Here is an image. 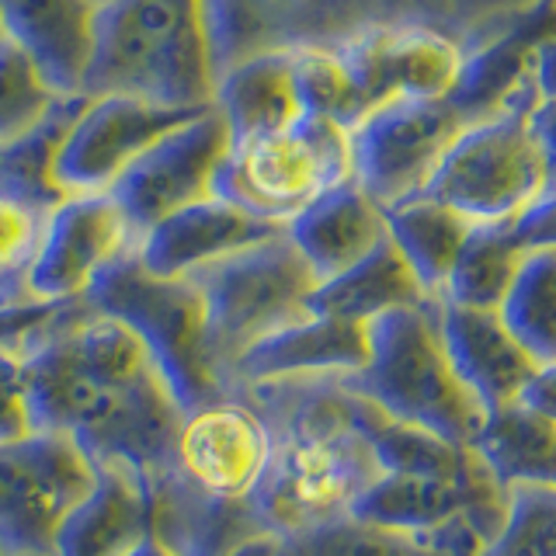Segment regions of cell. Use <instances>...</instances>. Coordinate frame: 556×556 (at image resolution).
Returning a JSON list of instances; mask_svg holds the SVG:
<instances>
[{"label":"cell","instance_id":"1","mask_svg":"<svg viewBox=\"0 0 556 556\" xmlns=\"http://www.w3.org/2000/svg\"><path fill=\"white\" fill-rule=\"evenodd\" d=\"M22 362L35 431L70 434L98 469H126L139 480L170 466L185 410L161 372L136 382L98 379L70 352L63 327Z\"/></svg>","mask_w":556,"mask_h":556},{"label":"cell","instance_id":"2","mask_svg":"<svg viewBox=\"0 0 556 556\" xmlns=\"http://www.w3.org/2000/svg\"><path fill=\"white\" fill-rule=\"evenodd\" d=\"M80 94H132L170 109H208L216 77L205 0H112L98 8Z\"/></svg>","mask_w":556,"mask_h":556},{"label":"cell","instance_id":"3","mask_svg":"<svg viewBox=\"0 0 556 556\" xmlns=\"http://www.w3.org/2000/svg\"><path fill=\"white\" fill-rule=\"evenodd\" d=\"M365 338H369V358L355 376H344L348 387L393 421L473 448L486 410L466 390L445 352L439 300L382 313L365 324Z\"/></svg>","mask_w":556,"mask_h":556},{"label":"cell","instance_id":"4","mask_svg":"<svg viewBox=\"0 0 556 556\" xmlns=\"http://www.w3.org/2000/svg\"><path fill=\"white\" fill-rule=\"evenodd\" d=\"M84 303L94 313L122 320L143 341L185 414L230 396L208 341L205 300L191 278L153 275L132 251L94 278Z\"/></svg>","mask_w":556,"mask_h":556},{"label":"cell","instance_id":"5","mask_svg":"<svg viewBox=\"0 0 556 556\" xmlns=\"http://www.w3.org/2000/svg\"><path fill=\"white\" fill-rule=\"evenodd\" d=\"M539 94L532 80L483 122H473L448 147L425 195L456 208L469 223H511L549 188V170L532 132Z\"/></svg>","mask_w":556,"mask_h":556},{"label":"cell","instance_id":"6","mask_svg":"<svg viewBox=\"0 0 556 556\" xmlns=\"http://www.w3.org/2000/svg\"><path fill=\"white\" fill-rule=\"evenodd\" d=\"M199 286L208 317V341L230 393V369L243 352L309 317V295L320 278L286 233L185 275Z\"/></svg>","mask_w":556,"mask_h":556},{"label":"cell","instance_id":"7","mask_svg":"<svg viewBox=\"0 0 556 556\" xmlns=\"http://www.w3.org/2000/svg\"><path fill=\"white\" fill-rule=\"evenodd\" d=\"M352 181V139L330 118L303 115L295 126L233 143L213 195L271 223H289L324 191Z\"/></svg>","mask_w":556,"mask_h":556},{"label":"cell","instance_id":"8","mask_svg":"<svg viewBox=\"0 0 556 556\" xmlns=\"http://www.w3.org/2000/svg\"><path fill=\"white\" fill-rule=\"evenodd\" d=\"M98 483V466L70 434L31 431L0 445V546L56 556V535Z\"/></svg>","mask_w":556,"mask_h":556},{"label":"cell","instance_id":"9","mask_svg":"<svg viewBox=\"0 0 556 556\" xmlns=\"http://www.w3.org/2000/svg\"><path fill=\"white\" fill-rule=\"evenodd\" d=\"M469 122L445 98H396L369 112L348 132L352 139V181L382 213L425 195L448 147Z\"/></svg>","mask_w":556,"mask_h":556},{"label":"cell","instance_id":"10","mask_svg":"<svg viewBox=\"0 0 556 556\" xmlns=\"http://www.w3.org/2000/svg\"><path fill=\"white\" fill-rule=\"evenodd\" d=\"M230 150V126L216 104H208L139 153L109 188V199L122 208L136 237H143L178 208L213 199L216 174Z\"/></svg>","mask_w":556,"mask_h":556},{"label":"cell","instance_id":"11","mask_svg":"<svg viewBox=\"0 0 556 556\" xmlns=\"http://www.w3.org/2000/svg\"><path fill=\"white\" fill-rule=\"evenodd\" d=\"M199 112L132 94L84 98L52 156V181L63 195H109L139 153Z\"/></svg>","mask_w":556,"mask_h":556},{"label":"cell","instance_id":"12","mask_svg":"<svg viewBox=\"0 0 556 556\" xmlns=\"http://www.w3.org/2000/svg\"><path fill=\"white\" fill-rule=\"evenodd\" d=\"M136 248V230L109 195H66L42 219L39 240L28 257V300H84L94 278Z\"/></svg>","mask_w":556,"mask_h":556},{"label":"cell","instance_id":"13","mask_svg":"<svg viewBox=\"0 0 556 556\" xmlns=\"http://www.w3.org/2000/svg\"><path fill=\"white\" fill-rule=\"evenodd\" d=\"M334 49L355 84L365 115L396 98H448L466 60V52L445 31L425 22L365 28L352 39L334 42Z\"/></svg>","mask_w":556,"mask_h":556},{"label":"cell","instance_id":"14","mask_svg":"<svg viewBox=\"0 0 556 556\" xmlns=\"http://www.w3.org/2000/svg\"><path fill=\"white\" fill-rule=\"evenodd\" d=\"M271 459V428L248 400L223 396L216 404L188 410L170 469L199 491L248 501Z\"/></svg>","mask_w":556,"mask_h":556},{"label":"cell","instance_id":"15","mask_svg":"<svg viewBox=\"0 0 556 556\" xmlns=\"http://www.w3.org/2000/svg\"><path fill=\"white\" fill-rule=\"evenodd\" d=\"M278 233H286L282 223L251 216V213H243V208L213 195L205 202L185 205L174 216L150 226V230L139 237L136 257L147 271L161 278H185L205 265H216V261L230 257L237 251H248L261 240H271Z\"/></svg>","mask_w":556,"mask_h":556},{"label":"cell","instance_id":"16","mask_svg":"<svg viewBox=\"0 0 556 556\" xmlns=\"http://www.w3.org/2000/svg\"><path fill=\"white\" fill-rule=\"evenodd\" d=\"M150 532L178 556H237L248 546L271 539L251 508V501L213 497L181 480L167 466L147 480Z\"/></svg>","mask_w":556,"mask_h":556},{"label":"cell","instance_id":"17","mask_svg":"<svg viewBox=\"0 0 556 556\" xmlns=\"http://www.w3.org/2000/svg\"><path fill=\"white\" fill-rule=\"evenodd\" d=\"M369 358L365 324H344L330 317H309L286 330H275L243 352L230 369V393L254 382L275 379H320L355 376Z\"/></svg>","mask_w":556,"mask_h":556},{"label":"cell","instance_id":"18","mask_svg":"<svg viewBox=\"0 0 556 556\" xmlns=\"http://www.w3.org/2000/svg\"><path fill=\"white\" fill-rule=\"evenodd\" d=\"M439 327L452 365L483 410H497L521 400L539 372V362L511 338L501 313L466 309L439 300Z\"/></svg>","mask_w":556,"mask_h":556},{"label":"cell","instance_id":"19","mask_svg":"<svg viewBox=\"0 0 556 556\" xmlns=\"http://www.w3.org/2000/svg\"><path fill=\"white\" fill-rule=\"evenodd\" d=\"M94 17L91 0H0V28L39 63L60 98H84Z\"/></svg>","mask_w":556,"mask_h":556},{"label":"cell","instance_id":"20","mask_svg":"<svg viewBox=\"0 0 556 556\" xmlns=\"http://www.w3.org/2000/svg\"><path fill=\"white\" fill-rule=\"evenodd\" d=\"M286 237L313 275L327 282L387 240V213L355 181L324 191L286 223Z\"/></svg>","mask_w":556,"mask_h":556},{"label":"cell","instance_id":"21","mask_svg":"<svg viewBox=\"0 0 556 556\" xmlns=\"http://www.w3.org/2000/svg\"><path fill=\"white\" fill-rule=\"evenodd\" d=\"M213 104L223 112L226 126H230L233 143L275 136L295 126L306 112L300 91H295L292 52L271 49L230 66L216 80Z\"/></svg>","mask_w":556,"mask_h":556},{"label":"cell","instance_id":"22","mask_svg":"<svg viewBox=\"0 0 556 556\" xmlns=\"http://www.w3.org/2000/svg\"><path fill=\"white\" fill-rule=\"evenodd\" d=\"M150 535V491L126 469H98L94 491L66 518L56 556H129Z\"/></svg>","mask_w":556,"mask_h":556},{"label":"cell","instance_id":"23","mask_svg":"<svg viewBox=\"0 0 556 556\" xmlns=\"http://www.w3.org/2000/svg\"><path fill=\"white\" fill-rule=\"evenodd\" d=\"M549 35H556L553 11L549 4H543L521 25H515L508 35H501L497 42L473 52V56H466L459 80L445 101L469 122V126L497 115L504 104L532 80V52L539 42L549 39Z\"/></svg>","mask_w":556,"mask_h":556},{"label":"cell","instance_id":"24","mask_svg":"<svg viewBox=\"0 0 556 556\" xmlns=\"http://www.w3.org/2000/svg\"><path fill=\"white\" fill-rule=\"evenodd\" d=\"M486 549L491 543L466 518L428 535L379 529L358 518H338L275 543V556H486Z\"/></svg>","mask_w":556,"mask_h":556},{"label":"cell","instance_id":"25","mask_svg":"<svg viewBox=\"0 0 556 556\" xmlns=\"http://www.w3.org/2000/svg\"><path fill=\"white\" fill-rule=\"evenodd\" d=\"M431 295L421 289L417 275L410 265L393 248V240L379 243L372 254H365L358 265L348 271L327 278L309 295V313L313 317H330V320H344V324H369L390 309H404V306H421Z\"/></svg>","mask_w":556,"mask_h":556},{"label":"cell","instance_id":"26","mask_svg":"<svg viewBox=\"0 0 556 556\" xmlns=\"http://www.w3.org/2000/svg\"><path fill=\"white\" fill-rule=\"evenodd\" d=\"M473 452L504 491H556V421L521 400L486 410Z\"/></svg>","mask_w":556,"mask_h":556},{"label":"cell","instance_id":"27","mask_svg":"<svg viewBox=\"0 0 556 556\" xmlns=\"http://www.w3.org/2000/svg\"><path fill=\"white\" fill-rule=\"evenodd\" d=\"M473 226L477 223L459 216L456 208H448L428 195H417L410 202L387 208V233L393 240V248L404 254V261L431 300L442 295L448 271L456 265Z\"/></svg>","mask_w":556,"mask_h":556},{"label":"cell","instance_id":"28","mask_svg":"<svg viewBox=\"0 0 556 556\" xmlns=\"http://www.w3.org/2000/svg\"><path fill=\"white\" fill-rule=\"evenodd\" d=\"M80 104L84 98H63L42 126H35L22 139L0 143V199L28 208L39 219H46L66 199L52 181V156Z\"/></svg>","mask_w":556,"mask_h":556},{"label":"cell","instance_id":"29","mask_svg":"<svg viewBox=\"0 0 556 556\" xmlns=\"http://www.w3.org/2000/svg\"><path fill=\"white\" fill-rule=\"evenodd\" d=\"M526 254L529 251L511 233V223H477L448 271V282L439 300L466 309L497 313Z\"/></svg>","mask_w":556,"mask_h":556},{"label":"cell","instance_id":"30","mask_svg":"<svg viewBox=\"0 0 556 556\" xmlns=\"http://www.w3.org/2000/svg\"><path fill=\"white\" fill-rule=\"evenodd\" d=\"M497 313L539 365L556 362V248L526 254Z\"/></svg>","mask_w":556,"mask_h":556},{"label":"cell","instance_id":"31","mask_svg":"<svg viewBox=\"0 0 556 556\" xmlns=\"http://www.w3.org/2000/svg\"><path fill=\"white\" fill-rule=\"evenodd\" d=\"M63 98L11 35L0 28V143L22 139L52 115Z\"/></svg>","mask_w":556,"mask_h":556},{"label":"cell","instance_id":"32","mask_svg":"<svg viewBox=\"0 0 556 556\" xmlns=\"http://www.w3.org/2000/svg\"><path fill=\"white\" fill-rule=\"evenodd\" d=\"M486 556H556V491H508V518Z\"/></svg>","mask_w":556,"mask_h":556},{"label":"cell","instance_id":"33","mask_svg":"<svg viewBox=\"0 0 556 556\" xmlns=\"http://www.w3.org/2000/svg\"><path fill=\"white\" fill-rule=\"evenodd\" d=\"M87 309L84 300L39 303V300H0V348L25 355L35 344L56 334L74 317Z\"/></svg>","mask_w":556,"mask_h":556},{"label":"cell","instance_id":"34","mask_svg":"<svg viewBox=\"0 0 556 556\" xmlns=\"http://www.w3.org/2000/svg\"><path fill=\"white\" fill-rule=\"evenodd\" d=\"M28 387H25V362L17 352L0 348V445L17 442L31 434Z\"/></svg>","mask_w":556,"mask_h":556},{"label":"cell","instance_id":"35","mask_svg":"<svg viewBox=\"0 0 556 556\" xmlns=\"http://www.w3.org/2000/svg\"><path fill=\"white\" fill-rule=\"evenodd\" d=\"M511 233L526 251L556 248V191H546L518 219H511Z\"/></svg>","mask_w":556,"mask_h":556},{"label":"cell","instance_id":"36","mask_svg":"<svg viewBox=\"0 0 556 556\" xmlns=\"http://www.w3.org/2000/svg\"><path fill=\"white\" fill-rule=\"evenodd\" d=\"M532 132L539 139V147H543V156H546V170H549V188L546 191H556V101H539L532 115Z\"/></svg>","mask_w":556,"mask_h":556},{"label":"cell","instance_id":"37","mask_svg":"<svg viewBox=\"0 0 556 556\" xmlns=\"http://www.w3.org/2000/svg\"><path fill=\"white\" fill-rule=\"evenodd\" d=\"M532 87L539 101H556V35L543 39L532 52Z\"/></svg>","mask_w":556,"mask_h":556},{"label":"cell","instance_id":"38","mask_svg":"<svg viewBox=\"0 0 556 556\" xmlns=\"http://www.w3.org/2000/svg\"><path fill=\"white\" fill-rule=\"evenodd\" d=\"M521 404L535 407L539 414H546L556 421V362L553 365H539V372L521 393Z\"/></svg>","mask_w":556,"mask_h":556},{"label":"cell","instance_id":"39","mask_svg":"<svg viewBox=\"0 0 556 556\" xmlns=\"http://www.w3.org/2000/svg\"><path fill=\"white\" fill-rule=\"evenodd\" d=\"M237 556H275V539H261V543L248 546V549L237 553Z\"/></svg>","mask_w":556,"mask_h":556},{"label":"cell","instance_id":"40","mask_svg":"<svg viewBox=\"0 0 556 556\" xmlns=\"http://www.w3.org/2000/svg\"><path fill=\"white\" fill-rule=\"evenodd\" d=\"M94 8H104V4H112V0H91Z\"/></svg>","mask_w":556,"mask_h":556},{"label":"cell","instance_id":"41","mask_svg":"<svg viewBox=\"0 0 556 556\" xmlns=\"http://www.w3.org/2000/svg\"><path fill=\"white\" fill-rule=\"evenodd\" d=\"M0 556H11V553H8V549H4V546H0Z\"/></svg>","mask_w":556,"mask_h":556}]
</instances>
